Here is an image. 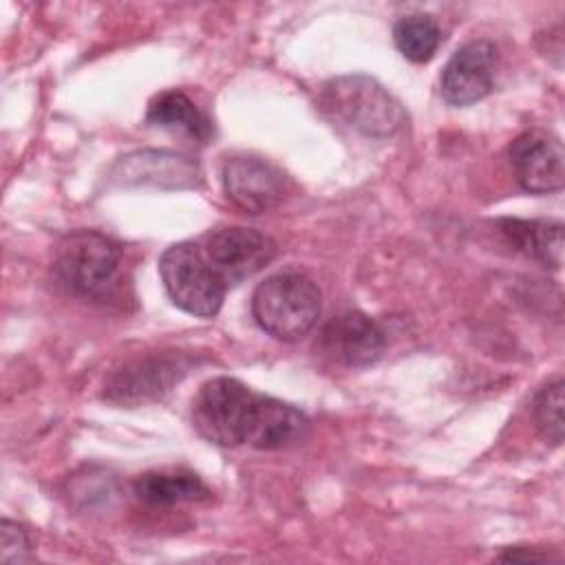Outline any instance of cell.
I'll return each instance as SVG.
<instances>
[{
	"label": "cell",
	"mask_w": 565,
	"mask_h": 565,
	"mask_svg": "<svg viewBox=\"0 0 565 565\" xmlns=\"http://www.w3.org/2000/svg\"><path fill=\"white\" fill-rule=\"evenodd\" d=\"M532 413L541 435L558 446L563 441V377H554L536 393Z\"/></svg>",
	"instance_id": "cell-18"
},
{
	"label": "cell",
	"mask_w": 565,
	"mask_h": 565,
	"mask_svg": "<svg viewBox=\"0 0 565 565\" xmlns=\"http://www.w3.org/2000/svg\"><path fill=\"white\" fill-rule=\"evenodd\" d=\"M393 40H395L397 51L406 60H411L415 64H422V62H428L435 55V51L441 42V31H439L437 22L430 15L413 13V15L399 18L395 22Z\"/></svg>",
	"instance_id": "cell-17"
},
{
	"label": "cell",
	"mask_w": 565,
	"mask_h": 565,
	"mask_svg": "<svg viewBox=\"0 0 565 565\" xmlns=\"http://www.w3.org/2000/svg\"><path fill=\"white\" fill-rule=\"evenodd\" d=\"M510 163L519 185L532 194H550L563 188L565 150L558 137L527 130L510 146Z\"/></svg>",
	"instance_id": "cell-8"
},
{
	"label": "cell",
	"mask_w": 565,
	"mask_h": 565,
	"mask_svg": "<svg viewBox=\"0 0 565 565\" xmlns=\"http://www.w3.org/2000/svg\"><path fill=\"white\" fill-rule=\"evenodd\" d=\"M159 274L179 309L199 318L218 313L227 287L201 254L199 243L170 245L159 258Z\"/></svg>",
	"instance_id": "cell-5"
},
{
	"label": "cell",
	"mask_w": 565,
	"mask_h": 565,
	"mask_svg": "<svg viewBox=\"0 0 565 565\" xmlns=\"http://www.w3.org/2000/svg\"><path fill=\"white\" fill-rule=\"evenodd\" d=\"M201 254L225 287H234L260 271L276 254L269 236L252 227H221L203 236Z\"/></svg>",
	"instance_id": "cell-6"
},
{
	"label": "cell",
	"mask_w": 565,
	"mask_h": 565,
	"mask_svg": "<svg viewBox=\"0 0 565 565\" xmlns=\"http://www.w3.org/2000/svg\"><path fill=\"white\" fill-rule=\"evenodd\" d=\"M309 428V419L296 406L258 393L247 444L260 450H278L298 444Z\"/></svg>",
	"instance_id": "cell-13"
},
{
	"label": "cell",
	"mask_w": 565,
	"mask_h": 565,
	"mask_svg": "<svg viewBox=\"0 0 565 565\" xmlns=\"http://www.w3.org/2000/svg\"><path fill=\"white\" fill-rule=\"evenodd\" d=\"M499 561H512V563H543V561H550V554L547 552H534V550H527V547H514V550H508L499 556Z\"/></svg>",
	"instance_id": "cell-20"
},
{
	"label": "cell",
	"mask_w": 565,
	"mask_h": 565,
	"mask_svg": "<svg viewBox=\"0 0 565 565\" xmlns=\"http://www.w3.org/2000/svg\"><path fill=\"white\" fill-rule=\"evenodd\" d=\"M135 494L157 508H170L210 497L207 486L192 472H146L135 481Z\"/></svg>",
	"instance_id": "cell-16"
},
{
	"label": "cell",
	"mask_w": 565,
	"mask_h": 565,
	"mask_svg": "<svg viewBox=\"0 0 565 565\" xmlns=\"http://www.w3.org/2000/svg\"><path fill=\"white\" fill-rule=\"evenodd\" d=\"M501 232L519 252L545 267L558 269L563 263V223L561 221H501Z\"/></svg>",
	"instance_id": "cell-14"
},
{
	"label": "cell",
	"mask_w": 565,
	"mask_h": 565,
	"mask_svg": "<svg viewBox=\"0 0 565 565\" xmlns=\"http://www.w3.org/2000/svg\"><path fill=\"white\" fill-rule=\"evenodd\" d=\"M223 185L227 196L245 212L260 214L280 203L285 177L271 163L258 157H230L223 163Z\"/></svg>",
	"instance_id": "cell-11"
},
{
	"label": "cell",
	"mask_w": 565,
	"mask_h": 565,
	"mask_svg": "<svg viewBox=\"0 0 565 565\" xmlns=\"http://www.w3.org/2000/svg\"><path fill=\"white\" fill-rule=\"evenodd\" d=\"M201 177L199 163L170 150H137L121 157L113 168V179L124 185L192 188Z\"/></svg>",
	"instance_id": "cell-12"
},
{
	"label": "cell",
	"mask_w": 565,
	"mask_h": 565,
	"mask_svg": "<svg viewBox=\"0 0 565 565\" xmlns=\"http://www.w3.org/2000/svg\"><path fill=\"white\" fill-rule=\"evenodd\" d=\"M185 369L188 366L179 355H152L135 360L106 380L104 397L130 406L159 399L185 375Z\"/></svg>",
	"instance_id": "cell-10"
},
{
	"label": "cell",
	"mask_w": 565,
	"mask_h": 565,
	"mask_svg": "<svg viewBox=\"0 0 565 565\" xmlns=\"http://www.w3.org/2000/svg\"><path fill=\"white\" fill-rule=\"evenodd\" d=\"M497 46L488 40H475L463 44L441 71L439 90L452 106H468L494 88Z\"/></svg>",
	"instance_id": "cell-9"
},
{
	"label": "cell",
	"mask_w": 565,
	"mask_h": 565,
	"mask_svg": "<svg viewBox=\"0 0 565 565\" xmlns=\"http://www.w3.org/2000/svg\"><path fill=\"white\" fill-rule=\"evenodd\" d=\"M146 121L163 130L183 132L196 141H205L212 132L207 117L181 90H166L157 95L148 106Z\"/></svg>",
	"instance_id": "cell-15"
},
{
	"label": "cell",
	"mask_w": 565,
	"mask_h": 565,
	"mask_svg": "<svg viewBox=\"0 0 565 565\" xmlns=\"http://www.w3.org/2000/svg\"><path fill=\"white\" fill-rule=\"evenodd\" d=\"M386 335L382 327L360 311H342L324 322L318 351L331 362L349 369L369 366L382 358Z\"/></svg>",
	"instance_id": "cell-7"
},
{
	"label": "cell",
	"mask_w": 565,
	"mask_h": 565,
	"mask_svg": "<svg viewBox=\"0 0 565 565\" xmlns=\"http://www.w3.org/2000/svg\"><path fill=\"white\" fill-rule=\"evenodd\" d=\"M119 260L121 249L113 238L95 230H79L57 245L53 274L66 291L95 298L113 282Z\"/></svg>",
	"instance_id": "cell-4"
},
{
	"label": "cell",
	"mask_w": 565,
	"mask_h": 565,
	"mask_svg": "<svg viewBox=\"0 0 565 565\" xmlns=\"http://www.w3.org/2000/svg\"><path fill=\"white\" fill-rule=\"evenodd\" d=\"M258 393L236 377L207 380L192 399V424L196 433L218 446L247 444L256 413Z\"/></svg>",
	"instance_id": "cell-3"
},
{
	"label": "cell",
	"mask_w": 565,
	"mask_h": 565,
	"mask_svg": "<svg viewBox=\"0 0 565 565\" xmlns=\"http://www.w3.org/2000/svg\"><path fill=\"white\" fill-rule=\"evenodd\" d=\"M252 313L265 333L282 342H294L318 322L320 289L305 274H274L254 289Z\"/></svg>",
	"instance_id": "cell-1"
},
{
	"label": "cell",
	"mask_w": 565,
	"mask_h": 565,
	"mask_svg": "<svg viewBox=\"0 0 565 565\" xmlns=\"http://www.w3.org/2000/svg\"><path fill=\"white\" fill-rule=\"evenodd\" d=\"M31 552V539L26 530L9 519L2 521L0 525V561L2 563H24L33 561Z\"/></svg>",
	"instance_id": "cell-19"
},
{
	"label": "cell",
	"mask_w": 565,
	"mask_h": 565,
	"mask_svg": "<svg viewBox=\"0 0 565 565\" xmlns=\"http://www.w3.org/2000/svg\"><path fill=\"white\" fill-rule=\"evenodd\" d=\"M322 106L369 137H391L406 124L402 104L373 77L344 75L322 88Z\"/></svg>",
	"instance_id": "cell-2"
}]
</instances>
